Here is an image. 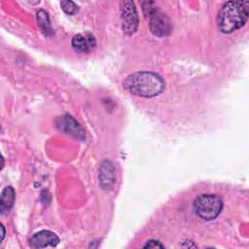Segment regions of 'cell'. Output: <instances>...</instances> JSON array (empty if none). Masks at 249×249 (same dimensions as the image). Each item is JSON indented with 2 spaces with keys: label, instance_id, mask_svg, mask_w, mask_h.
Here are the masks:
<instances>
[{
  "label": "cell",
  "instance_id": "cell-1",
  "mask_svg": "<svg viewBox=\"0 0 249 249\" xmlns=\"http://www.w3.org/2000/svg\"><path fill=\"white\" fill-rule=\"evenodd\" d=\"M124 87L132 94L153 97L163 90L164 82L156 73L141 71L127 76L124 81Z\"/></svg>",
  "mask_w": 249,
  "mask_h": 249
},
{
  "label": "cell",
  "instance_id": "cell-2",
  "mask_svg": "<svg viewBox=\"0 0 249 249\" xmlns=\"http://www.w3.org/2000/svg\"><path fill=\"white\" fill-rule=\"evenodd\" d=\"M249 2L229 1L219 11L217 21L223 33H231L241 28L249 16Z\"/></svg>",
  "mask_w": 249,
  "mask_h": 249
},
{
  "label": "cell",
  "instance_id": "cell-3",
  "mask_svg": "<svg viewBox=\"0 0 249 249\" xmlns=\"http://www.w3.org/2000/svg\"><path fill=\"white\" fill-rule=\"evenodd\" d=\"M194 209L199 218L205 221L214 220L223 209V201L216 195H200L194 201Z\"/></svg>",
  "mask_w": 249,
  "mask_h": 249
},
{
  "label": "cell",
  "instance_id": "cell-4",
  "mask_svg": "<svg viewBox=\"0 0 249 249\" xmlns=\"http://www.w3.org/2000/svg\"><path fill=\"white\" fill-rule=\"evenodd\" d=\"M148 8H143L145 15L150 18V29L157 36H166L171 31V26L165 15L160 13L157 8L150 7V3H146Z\"/></svg>",
  "mask_w": 249,
  "mask_h": 249
},
{
  "label": "cell",
  "instance_id": "cell-5",
  "mask_svg": "<svg viewBox=\"0 0 249 249\" xmlns=\"http://www.w3.org/2000/svg\"><path fill=\"white\" fill-rule=\"evenodd\" d=\"M123 31L126 35L133 34L138 26V17L135 6L131 1H122L120 3Z\"/></svg>",
  "mask_w": 249,
  "mask_h": 249
},
{
  "label": "cell",
  "instance_id": "cell-6",
  "mask_svg": "<svg viewBox=\"0 0 249 249\" xmlns=\"http://www.w3.org/2000/svg\"><path fill=\"white\" fill-rule=\"evenodd\" d=\"M30 246L33 248L54 247L58 244V236L50 231H40L30 238Z\"/></svg>",
  "mask_w": 249,
  "mask_h": 249
},
{
  "label": "cell",
  "instance_id": "cell-7",
  "mask_svg": "<svg viewBox=\"0 0 249 249\" xmlns=\"http://www.w3.org/2000/svg\"><path fill=\"white\" fill-rule=\"evenodd\" d=\"M72 47L77 53H89L95 47V38L90 33L77 34L72 39Z\"/></svg>",
  "mask_w": 249,
  "mask_h": 249
},
{
  "label": "cell",
  "instance_id": "cell-8",
  "mask_svg": "<svg viewBox=\"0 0 249 249\" xmlns=\"http://www.w3.org/2000/svg\"><path fill=\"white\" fill-rule=\"evenodd\" d=\"M100 185L103 189L110 190L115 181V169L109 160H105L100 167Z\"/></svg>",
  "mask_w": 249,
  "mask_h": 249
},
{
  "label": "cell",
  "instance_id": "cell-9",
  "mask_svg": "<svg viewBox=\"0 0 249 249\" xmlns=\"http://www.w3.org/2000/svg\"><path fill=\"white\" fill-rule=\"evenodd\" d=\"M15 200V191L12 187H6L2 191L0 200V210L2 214H6L10 211Z\"/></svg>",
  "mask_w": 249,
  "mask_h": 249
},
{
  "label": "cell",
  "instance_id": "cell-10",
  "mask_svg": "<svg viewBox=\"0 0 249 249\" xmlns=\"http://www.w3.org/2000/svg\"><path fill=\"white\" fill-rule=\"evenodd\" d=\"M37 18H38V22H39V25L41 27V29L43 30V32L46 34V35H50L52 34L53 30H52V27H51V24H50V21H49V18H48V14L41 10L37 13Z\"/></svg>",
  "mask_w": 249,
  "mask_h": 249
},
{
  "label": "cell",
  "instance_id": "cell-11",
  "mask_svg": "<svg viewBox=\"0 0 249 249\" xmlns=\"http://www.w3.org/2000/svg\"><path fill=\"white\" fill-rule=\"evenodd\" d=\"M60 6H61V9L68 15H73L77 12L78 10V7L77 5L72 2V1H62L60 3Z\"/></svg>",
  "mask_w": 249,
  "mask_h": 249
},
{
  "label": "cell",
  "instance_id": "cell-12",
  "mask_svg": "<svg viewBox=\"0 0 249 249\" xmlns=\"http://www.w3.org/2000/svg\"><path fill=\"white\" fill-rule=\"evenodd\" d=\"M144 248H163L164 245L161 244L160 241L158 240H154V239H151V240H148L146 242V244L143 246Z\"/></svg>",
  "mask_w": 249,
  "mask_h": 249
},
{
  "label": "cell",
  "instance_id": "cell-13",
  "mask_svg": "<svg viewBox=\"0 0 249 249\" xmlns=\"http://www.w3.org/2000/svg\"><path fill=\"white\" fill-rule=\"evenodd\" d=\"M1 227H2V239H3V238H4V234H5V231H4L3 225H1Z\"/></svg>",
  "mask_w": 249,
  "mask_h": 249
}]
</instances>
